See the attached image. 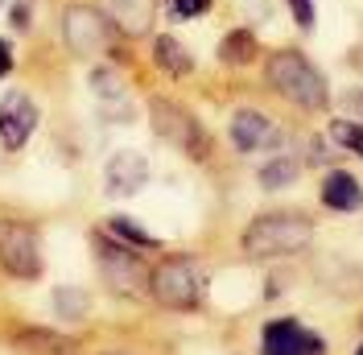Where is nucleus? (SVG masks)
I'll use <instances>...</instances> for the list:
<instances>
[{"instance_id":"f257e3e1","label":"nucleus","mask_w":363,"mask_h":355,"mask_svg":"<svg viewBox=\"0 0 363 355\" xmlns=\"http://www.w3.org/2000/svg\"><path fill=\"white\" fill-rule=\"evenodd\" d=\"M314 236V223L297 211H277V215H260L248 223L244 231V252L248 256H289L301 252Z\"/></svg>"},{"instance_id":"393cba45","label":"nucleus","mask_w":363,"mask_h":355,"mask_svg":"<svg viewBox=\"0 0 363 355\" xmlns=\"http://www.w3.org/2000/svg\"><path fill=\"white\" fill-rule=\"evenodd\" d=\"M347 104H351V108H363V91H355V95H351Z\"/></svg>"},{"instance_id":"ddd939ff","label":"nucleus","mask_w":363,"mask_h":355,"mask_svg":"<svg viewBox=\"0 0 363 355\" xmlns=\"http://www.w3.org/2000/svg\"><path fill=\"white\" fill-rule=\"evenodd\" d=\"M108 9L124 33H145L153 21V0H108Z\"/></svg>"},{"instance_id":"aec40b11","label":"nucleus","mask_w":363,"mask_h":355,"mask_svg":"<svg viewBox=\"0 0 363 355\" xmlns=\"http://www.w3.org/2000/svg\"><path fill=\"white\" fill-rule=\"evenodd\" d=\"M330 136L347 145V149H355V157H363V124H347V120H335L330 124Z\"/></svg>"},{"instance_id":"39448f33","label":"nucleus","mask_w":363,"mask_h":355,"mask_svg":"<svg viewBox=\"0 0 363 355\" xmlns=\"http://www.w3.org/2000/svg\"><path fill=\"white\" fill-rule=\"evenodd\" d=\"M0 265L21 281L42 277V244H38L33 227H25L17 219H0Z\"/></svg>"},{"instance_id":"423d86ee","label":"nucleus","mask_w":363,"mask_h":355,"mask_svg":"<svg viewBox=\"0 0 363 355\" xmlns=\"http://www.w3.org/2000/svg\"><path fill=\"white\" fill-rule=\"evenodd\" d=\"M95 256H99V268H104V281L116 289V293H140L149 273L136 261V252H128L124 244H116L108 236H95Z\"/></svg>"},{"instance_id":"4468645a","label":"nucleus","mask_w":363,"mask_h":355,"mask_svg":"<svg viewBox=\"0 0 363 355\" xmlns=\"http://www.w3.org/2000/svg\"><path fill=\"white\" fill-rule=\"evenodd\" d=\"M153 62H157L161 70H169L174 79H182V75L194 70V58L186 54V45H182L178 38H169V33H161L157 42H153Z\"/></svg>"},{"instance_id":"f8f14e48","label":"nucleus","mask_w":363,"mask_h":355,"mask_svg":"<svg viewBox=\"0 0 363 355\" xmlns=\"http://www.w3.org/2000/svg\"><path fill=\"white\" fill-rule=\"evenodd\" d=\"M322 202L330 211H359L363 207V186L347 170H330L322 182Z\"/></svg>"},{"instance_id":"f3484780","label":"nucleus","mask_w":363,"mask_h":355,"mask_svg":"<svg viewBox=\"0 0 363 355\" xmlns=\"http://www.w3.org/2000/svg\"><path fill=\"white\" fill-rule=\"evenodd\" d=\"M297 178V161L294 157H277V161H269L264 170H260V186L264 190H281V186H289Z\"/></svg>"},{"instance_id":"4be33fe9","label":"nucleus","mask_w":363,"mask_h":355,"mask_svg":"<svg viewBox=\"0 0 363 355\" xmlns=\"http://www.w3.org/2000/svg\"><path fill=\"white\" fill-rule=\"evenodd\" d=\"M289 9H294V21L301 29H314V0H289Z\"/></svg>"},{"instance_id":"0eeeda50","label":"nucleus","mask_w":363,"mask_h":355,"mask_svg":"<svg viewBox=\"0 0 363 355\" xmlns=\"http://www.w3.org/2000/svg\"><path fill=\"white\" fill-rule=\"evenodd\" d=\"M62 38H67L70 54H104L108 50V17L91 4H70L62 13Z\"/></svg>"},{"instance_id":"1a4fd4ad","label":"nucleus","mask_w":363,"mask_h":355,"mask_svg":"<svg viewBox=\"0 0 363 355\" xmlns=\"http://www.w3.org/2000/svg\"><path fill=\"white\" fill-rule=\"evenodd\" d=\"M38 129V104L25 91H9L0 99V141L4 149H21Z\"/></svg>"},{"instance_id":"6ab92c4d","label":"nucleus","mask_w":363,"mask_h":355,"mask_svg":"<svg viewBox=\"0 0 363 355\" xmlns=\"http://www.w3.org/2000/svg\"><path fill=\"white\" fill-rule=\"evenodd\" d=\"M91 91L104 99V104H112V99H124V83H120V75L116 70H108V67H99V70H91Z\"/></svg>"},{"instance_id":"a878e982","label":"nucleus","mask_w":363,"mask_h":355,"mask_svg":"<svg viewBox=\"0 0 363 355\" xmlns=\"http://www.w3.org/2000/svg\"><path fill=\"white\" fill-rule=\"evenodd\" d=\"M355 355H363V347H359V351H355Z\"/></svg>"},{"instance_id":"7ed1b4c3","label":"nucleus","mask_w":363,"mask_h":355,"mask_svg":"<svg viewBox=\"0 0 363 355\" xmlns=\"http://www.w3.org/2000/svg\"><path fill=\"white\" fill-rule=\"evenodd\" d=\"M149 293L157 297L161 306H169V310H194L199 297H203V273L186 256H169V261H161L153 268Z\"/></svg>"},{"instance_id":"2eb2a0df","label":"nucleus","mask_w":363,"mask_h":355,"mask_svg":"<svg viewBox=\"0 0 363 355\" xmlns=\"http://www.w3.org/2000/svg\"><path fill=\"white\" fill-rule=\"evenodd\" d=\"M256 54L260 50H256V38H252L248 29H235V33H227L223 42H219V58H223L227 67H248Z\"/></svg>"},{"instance_id":"5701e85b","label":"nucleus","mask_w":363,"mask_h":355,"mask_svg":"<svg viewBox=\"0 0 363 355\" xmlns=\"http://www.w3.org/2000/svg\"><path fill=\"white\" fill-rule=\"evenodd\" d=\"M13 29H29V25H33V0H17V4H13Z\"/></svg>"},{"instance_id":"b1692460","label":"nucleus","mask_w":363,"mask_h":355,"mask_svg":"<svg viewBox=\"0 0 363 355\" xmlns=\"http://www.w3.org/2000/svg\"><path fill=\"white\" fill-rule=\"evenodd\" d=\"M9 70H13V45H9L4 38H0V79H4Z\"/></svg>"},{"instance_id":"412c9836","label":"nucleus","mask_w":363,"mask_h":355,"mask_svg":"<svg viewBox=\"0 0 363 355\" xmlns=\"http://www.w3.org/2000/svg\"><path fill=\"white\" fill-rule=\"evenodd\" d=\"M206 9H211V0H169V13H174L178 21L199 17V13H206Z\"/></svg>"},{"instance_id":"9b49d317","label":"nucleus","mask_w":363,"mask_h":355,"mask_svg":"<svg viewBox=\"0 0 363 355\" xmlns=\"http://www.w3.org/2000/svg\"><path fill=\"white\" fill-rule=\"evenodd\" d=\"M231 141H235V149L240 153H256L260 145H269L272 141V124H269V116H260V111H235L231 116Z\"/></svg>"},{"instance_id":"6e6552de","label":"nucleus","mask_w":363,"mask_h":355,"mask_svg":"<svg viewBox=\"0 0 363 355\" xmlns=\"http://www.w3.org/2000/svg\"><path fill=\"white\" fill-rule=\"evenodd\" d=\"M260 343H264V355H326V343L314 331H306L301 322H294V318L269 322Z\"/></svg>"},{"instance_id":"20e7f679","label":"nucleus","mask_w":363,"mask_h":355,"mask_svg":"<svg viewBox=\"0 0 363 355\" xmlns=\"http://www.w3.org/2000/svg\"><path fill=\"white\" fill-rule=\"evenodd\" d=\"M149 116H153V133H157L161 141H169V145H178L186 157L203 161V157L211 153V141H206L203 124H199L186 108L169 104V99H153V104H149Z\"/></svg>"},{"instance_id":"f03ea898","label":"nucleus","mask_w":363,"mask_h":355,"mask_svg":"<svg viewBox=\"0 0 363 355\" xmlns=\"http://www.w3.org/2000/svg\"><path fill=\"white\" fill-rule=\"evenodd\" d=\"M264 75H269L272 91H277L281 99L297 104V108H322V104H326V83H322V75H318L301 54H294V50L272 54Z\"/></svg>"},{"instance_id":"dca6fc26","label":"nucleus","mask_w":363,"mask_h":355,"mask_svg":"<svg viewBox=\"0 0 363 355\" xmlns=\"http://www.w3.org/2000/svg\"><path fill=\"white\" fill-rule=\"evenodd\" d=\"M112 236L116 240H124V244H140V248H157V236H149L140 223H133L128 215H112Z\"/></svg>"},{"instance_id":"a211bd4d","label":"nucleus","mask_w":363,"mask_h":355,"mask_svg":"<svg viewBox=\"0 0 363 355\" xmlns=\"http://www.w3.org/2000/svg\"><path fill=\"white\" fill-rule=\"evenodd\" d=\"M87 306H91V297L83 293V289H74V285L54 293V310H58V318H83Z\"/></svg>"},{"instance_id":"9d476101","label":"nucleus","mask_w":363,"mask_h":355,"mask_svg":"<svg viewBox=\"0 0 363 355\" xmlns=\"http://www.w3.org/2000/svg\"><path fill=\"white\" fill-rule=\"evenodd\" d=\"M104 178H108V195H136L145 186V178H149V161L136 153V149H120L108 161Z\"/></svg>"}]
</instances>
